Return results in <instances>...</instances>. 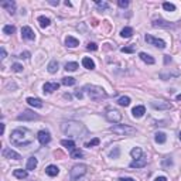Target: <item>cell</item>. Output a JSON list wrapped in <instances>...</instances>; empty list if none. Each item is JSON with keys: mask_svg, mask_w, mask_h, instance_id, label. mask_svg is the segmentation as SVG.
Segmentation results:
<instances>
[{"mask_svg": "<svg viewBox=\"0 0 181 181\" xmlns=\"http://www.w3.org/2000/svg\"><path fill=\"white\" fill-rule=\"evenodd\" d=\"M50 5H52V6H58V0H50Z\"/></svg>", "mask_w": 181, "mask_h": 181, "instance_id": "cell-51", "label": "cell"}, {"mask_svg": "<svg viewBox=\"0 0 181 181\" xmlns=\"http://www.w3.org/2000/svg\"><path fill=\"white\" fill-rule=\"evenodd\" d=\"M99 143H101V140L98 139V137H95V139H92L91 142H88V143H85V146H86V147H93V146H98Z\"/></svg>", "mask_w": 181, "mask_h": 181, "instance_id": "cell-38", "label": "cell"}, {"mask_svg": "<svg viewBox=\"0 0 181 181\" xmlns=\"http://www.w3.org/2000/svg\"><path fill=\"white\" fill-rule=\"evenodd\" d=\"M153 26H154V27H171V24L168 23V21H164V20H161V19L154 20Z\"/></svg>", "mask_w": 181, "mask_h": 181, "instance_id": "cell-26", "label": "cell"}, {"mask_svg": "<svg viewBox=\"0 0 181 181\" xmlns=\"http://www.w3.org/2000/svg\"><path fill=\"white\" fill-rule=\"evenodd\" d=\"M21 36H23V38H26V40H30V41L36 38V34H34V31H33L30 27H27V26L21 28Z\"/></svg>", "mask_w": 181, "mask_h": 181, "instance_id": "cell-14", "label": "cell"}, {"mask_svg": "<svg viewBox=\"0 0 181 181\" xmlns=\"http://www.w3.org/2000/svg\"><path fill=\"white\" fill-rule=\"evenodd\" d=\"M117 181H136V180H133V178H119Z\"/></svg>", "mask_w": 181, "mask_h": 181, "instance_id": "cell-50", "label": "cell"}, {"mask_svg": "<svg viewBox=\"0 0 181 181\" xmlns=\"http://www.w3.org/2000/svg\"><path fill=\"white\" fill-rule=\"evenodd\" d=\"M37 164H38V161H37V158L36 157H30L28 158V161H27V170H34V168L37 167Z\"/></svg>", "mask_w": 181, "mask_h": 181, "instance_id": "cell-25", "label": "cell"}, {"mask_svg": "<svg viewBox=\"0 0 181 181\" xmlns=\"http://www.w3.org/2000/svg\"><path fill=\"white\" fill-rule=\"evenodd\" d=\"M163 9L167 10V11H174V10H176V6L173 5V3H167V2H166V3H163Z\"/></svg>", "mask_w": 181, "mask_h": 181, "instance_id": "cell-36", "label": "cell"}, {"mask_svg": "<svg viewBox=\"0 0 181 181\" xmlns=\"http://www.w3.org/2000/svg\"><path fill=\"white\" fill-rule=\"evenodd\" d=\"M171 164H173V161L171 160H168V158H166V160L163 161V166H171Z\"/></svg>", "mask_w": 181, "mask_h": 181, "instance_id": "cell-46", "label": "cell"}, {"mask_svg": "<svg viewBox=\"0 0 181 181\" xmlns=\"http://www.w3.org/2000/svg\"><path fill=\"white\" fill-rule=\"evenodd\" d=\"M154 181H167V178H166V177H157V178H156V180H154Z\"/></svg>", "mask_w": 181, "mask_h": 181, "instance_id": "cell-48", "label": "cell"}, {"mask_svg": "<svg viewBox=\"0 0 181 181\" xmlns=\"http://www.w3.org/2000/svg\"><path fill=\"white\" fill-rule=\"evenodd\" d=\"M60 88V84H57V82H45L42 89H44V93H52L54 91Z\"/></svg>", "mask_w": 181, "mask_h": 181, "instance_id": "cell-13", "label": "cell"}, {"mask_svg": "<svg viewBox=\"0 0 181 181\" xmlns=\"http://www.w3.org/2000/svg\"><path fill=\"white\" fill-rule=\"evenodd\" d=\"M95 3H96L98 9H101V10H106L108 7H109V5H108L106 2H101V0H96Z\"/></svg>", "mask_w": 181, "mask_h": 181, "instance_id": "cell-35", "label": "cell"}, {"mask_svg": "<svg viewBox=\"0 0 181 181\" xmlns=\"http://www.w3.org/2000/svg\"><path fill=\"white\" fill-rule=\"evenodd\" d=\"M38 23H40V27H42V28H45V27H48L50 26V19L48 17H45V16H40L38 17Z\"/></svg>", "mask_w": 181, "mask_h": 181, "instance_id": "cell-23", "label": "cell"}, {"mask_svg": "<svg viewBox=\"0 0 181 181\" xmlns=\"http://www.w3.org/2000/svg\"><path fill=\"white\" fill-rule=\"evenodd\" d=\"M79 65L76 64V62H67V64H65V70L67 71H76Z\"/></svg>", "mask_w": 181, "mask_h": 181, "instance_id": "cell-34", "label": "cell"}, {"mask_svg": "<svg viewBox=\"0 0 181 181\" xmlns=\"http://www.w3.org/2000/svg\"><path fill=\"white\" fill-rule=\"evenodd\" d=\"M111 157H113V158L119 157V147H115V150H112V151H111Z\"/></svg>", "mask_w": 181, "mask_h": 181, "instance_id": "cell-42", "label": "cell"}, {"mask_svg": "<svg viewBox=\"0 0 181 181\" xmlns=\"http://www.w3.org/2000/svg\"><path fill=\"white\" fill-rule=\"evenodd\" d=\"M117 103L120 105V106H129L130 105V98L129 96H122L117 99Z\"/></svg>", "mask_w": 181, "mask_h": 181, "instance_id": "cell-32", "label": "cell"}, {"mask_svg": "<svg viewBox=\"0 0 181 181\" xmlns=\"http://www.w3.org/2000/svg\"><path fill=\"white\" fill-rule=\"evenodd\" d=\"M82 65H84L86 70H95V62H93L91 58H88V57H85L84 60H82Z\"/></svg>", "mask_w": 181, "mask_h": 181, "instance_id": "cell-22", "label": "cell"}, {"mask_svg": "<svg viewBox=\"0 0 181 181\" xmlns=\"http://www.w3.org/2000/svg\"><path fill=\"white\" fill-rule=\"evenodd\" d=\"M86 89V93H88V96L93 101H101L103 98H106V92H105V89L101 88V86H95V85H88V86H85Z\"/></svg>", "mask_w": 181, "mask_h": 181, "instance_id": "cell-3", "label": "cell"}, {"mask_svg": "<svg viewBox=\"0 0 181 181\" xmlns=\"http://www.w3.org/2000/svg\"><path fill=\"white\" fill-rule=\"evenodd\" d=\"M146 164H147V158L140 157V158H137V160H133V161L130 163V167L132 168H142V167H144Z\"/></svg>", "mask_w": 181, "mask_h": 181, "instance_id": "cell-15", "label": "cell"}, {"mask_svg": "<svg viewBox=\"0 0 181 181\" xmlns=\"http://www.w3.org/2000/svg\"><path fill=\"white\" fill-rule=\"evenodd\" d=\"M86 50H89V51H96L98 44H95V42H89L88 45H86Z\"/></svg>", "mask_w": 181, "mask_h": 181, "instance_id": "cell-41", "label": "cell"}, {"mask_svg": "<svg viewBox=\"0 0 181 181\" xmlns=\"http://www.w3.org/2000/svg\"><path fill=\"white\" fill-rule=\"evenodd\" d=\"M86 174V166L85 164H76L71 170V181H76L81 177H84Z\"/></svg>", "mask_w": 181, "mask_h": 181, "instance_id": "cell-5", "label": "cell"}, {"mask_svg": "<svg viewBox=\"0 0 181 181\" xmlns=\"http://www.w3.org/2000/svg\"><path fill=\"white\" fill-rule=\"evenodd\" d=\"M0 58H2V60H5L6 58V50L5 48H2V57H0Z\"/></svg>", "mask_w": 181, "mask_h": 181, "instance_id": "cell-49", "label": "cell"}, {"mask_svg": "<svg viewBox=\"0 0 181 181\" xmlns=\"http://www.w3.org/2000/svg\"><path fill=\"white\" fill-rule=\"evenodd\" d=\"M14 31H16V27H14V26H5V27H3V33H5V34H13Z\"/></svg>", "mask_w": 181, "mask_h": 181, "instance_id": "cell-37", "label": "cell"}, {"mask_svg": "<svg viewBox=\"0 0 181 181\" xmlns=\"http://www.w3.org/2000/svg\"><path fill=\"white\" fill-rule=\"evenodd\" d=\"M120 51H122V52H127V54H132V52H135V45H132V47H123Z\"/></svg>", "mask_w": 181, "mask_h": 181, "instance_id": "cell-40", "label": "cell"}, {"mask_svg": "<svg viewBox=\"0 0 181 181\" xmlns=\"http://www.w3.org/2000/svg\"><path fill=\"white\" fill-rule=\"evenodd\" d=\"M109 130L117 136H127V135H135L136 133L135 127H130L127 125H113Z\"/></svg>", "mask_w": 181, "mask_h": 181, "instance_id": "cell-4", "label": "cell"}, {"mask_svg": "<svg viewBox=\"0 0 181 181\" xmlns=\"http://www.w3.org/2000/svg\"><path fill=\"white\" fill-rule=\"evenodd\" d=\"M27 103L34 108H42V102L40 98H27Z\"/></svg>", "mask_w": 181, "mask_h": 181, "instance_id": "cell-18", "label": "cell"}, {"mask_svg": "<svg viewBox=\"0 0 181 181\" xmlns=\"http://www.w3.org/2000/svg\"><path fill=\"white\" fill-rule=\"evenodd\" d=\"M75 96L78 98V99H82V96H84V93H82V91H76V92H75Z\"/></svg>", "mask_w": 181, "mask_h": 181, "instance_id": "cell-45", "label": "cell"}, {"mask_svg": "<svg viewBox=\"0 0 181 181\" xmlns=\"http://www.w3.org/2000/svg\"><path fill=\"white\" fill-rule=\"evenodd\" d=\"M61 129L65 135L71 136V137H84V135H86V129L79 122H65V123H62Z\"/></svg>", "mask_w": 181, "mask_h": 181, "instance_id": "cell-1", "label": "cell"}, {"mask_svg": "<svg viewBox=\"0 0 181 181\" xmlns=\"http://www.w3.org/2000/svg\"><path fill=\"white\" fill-rule=\"evenodd\" d=\"M132 113H133L135 117H142L144 113H146V109H144V106H135L133 111H132Z\"/></svg>", "mask_w": 181, "mask_h": 181, "instance_id": "cell-20", "label": "cell"}, {"mask_svg": "<svg viewBox=\"0 0 181 181\" xmlns=\"http://www.w3.org/2000/svg\"><path fill=\"white\" fill-rule=\"evenodd\" d=\"M37 139L41 144H48L51 142V135H50V132H47V130H40L37 133Z\"/></svg>", "mask_w": 181, "mask_h": 181, "instance_id": "cell-8", "label": "cell"}, {"mask_svg": "<svg viewBox=\"0 0 181 181\" xmlns=\"http://www.w3.org/2000/svg\"><path fill=\"white\" fill-rule=\"evenodd\" d=\"M117 5H119V7H123V9H125V7L129 6V2H127V0H119Z\"/></svg>", "mask_w": 181, "mask_h": 181, "instance_id": "cell-43", "label": "cell"}, {"mask_svg": "<svg viewBox=\"0 0 181 181\" xmlns=\"http://www.w3.org/2000/svg\"><path fill=\"white\" fill-rule=\"evenodd\" d=\"M156 142L157 143H160V144H163V143H166V140H167V137H166V133H163V132H157L156 133Z\"/></svg>", "mask_w": 181, "mask_h": 181, "instance_id": "cell-28", "label": "cell"}, {"mask_svg": "<svg viewBox=\"0 0 181 181\" xmlns=\"http://www.w3.org/2000/svg\"><path fill=\"white\" fill-rule=\"evenodd\" d=\"M146 42L157 47V48H161V50L166 48V42L163 41V40H160V38H156V37H153V36H150V34H146Z\"/></svg>", "mask_w": 181, "mask_h": 181, "instance_id": "cell-6", "label": "cell"}, {"mask_svg": "<svg viewBox=\"0 0 181 181\" xmlns=\"http://www.w3.org/2000/svg\"><path fill=\"white\" fill-rule=\"evenodd\" d=\"M45 173L48 174L50 177H57L58 176V173H60V168L57 167V166H48V167L45 168Z\"/></svg>", "mask_w": 181, "mask_h": 181, "instance_id": "cell-17", "label": "cell"}, {"mask_svg": "<svg viewBox=\"0 0 181 181\" xmlns=\"http://www.w3.org/2000/svg\"><path fill=\"white\" fill-rule=\"evenodd\" d=\"M177 101H181V93L180 95H177Z\"/></svg>", "mask_w": 181, "mask_h": 181, "instance_id": "cell-54", "label": "cell"}, {"mask_svg": "<svg viewBox=\"0 0 181 181\" xmlns=\"http://www.w3.org/2000/svg\"><path fill=\"white\" fill-rule=\"evenodd\" d=\"M71 158H81L82 156H84V153L81 151L79 149H74V150H71Z\"/></svg>", "mask_w": 181, "mask_h": 181, "instance_id": "cell-33", "label": "cell"}, {"mask_svg": "<svg viewBox=\"0 0 181 181\" xmlns=\"http://www.w3.org/2000/svg\"><path fill=\"white\" fill-rule=\"evenodd\" d=\"M132 34H133V30L130 27H125L123 30L120 31V36L123 38H129V37H132Z\"/></svg>", "mask_w": 181, "mask_h": 181, "instance_id": "cell-31", "label": "cell"}, {"mask_svg": "<svg viewBox=\"0 0 181 181\" xmlns=\"http://www.w3.org/2000/svg\"><path fill=\"white\" fill-rule=\"evenodd\" d=\"M142 154H143V151H142L140 147H135V149H132V151H130V156L135 158V160H137V158L142 157Z\"/></svg>", "mask_w": 181, "mask_h": 181, "instance_id": "cell-27", "label": "cell"}, {"mask_svg": "<svg viewBox=\"0 0 181 181\" xmlns=\"http://www.w3.org/2000/svg\"><path fill=\"white\" fill-rule=\"evenodd\" d=\"M5 133V123H2V135Z\"/></svg>", "mask_w": 181, "mask_h": 181, "instance_id": "cell-52", "label": "cell"}, {"mask_svg": "<svg viewBox=\"0 0 181 181\" xmlns=\"http://www.w3.org/2000/svg\"><path fill=\"white\" fill-rule=\"evenodd\" d=\"M2 154H3V157L5 158H11V160H20V158H21V156H20L19 153H16L14 150L7 149V147L3 149V153Z\"/></svg>", "mask_w": 181, "mask_h": 181, "instance_id": "cell-10", "label": "cell"}, {"mask_svg": "<svg viewBox=\"0 0 181 181\" xmlns=\"http://www.w3.org/2000/svg\"><path fill=\"white\" fill-rule=\"evenodd\" d=\"M151 106L154 109H158V111H161V109H171V103L170 102H166V101H154L151 102Z\"/></svg>", "mask_w": 181, "mask_h": 181, "instance_id": "cell-11", "label": "cell"}, {"mask_svg": "<svg viewBox=\"0 0 181 181\" xmlns=\"http://www.w3.org/2000/svg\"><path fill=\"white\" fill-rule=\"evenodd\" d=\"M139 57H140V60L144 61L146 64H150V65L154 64V58L151 55H149V54H146V52H140Z\"/></svg>", "mask_w": 181, "mask_h": 181, "instance_id": "cell-21", "label": "cell"}, {"mask_svg": "<svg viewBox=\"0 0 181 181\" xmlns=\"http://www.w3.org/2000/svg\"><path fill=\"white\" fill-rule=\"evenodd\" d=\"M13 176L16 177V178H27V176H28V173H27V170H23V168H17V170H14L13 171Z\"/></svg>", "mask_w": 181, "mask_h": 181, "instance_id": "cell-19", "label": "cell"}, {"mask_svg": "<svg viewBox=\"0 0 181 181\" xmlns=\"http://www.w3.org/2000/svg\"><path fill=\"white\" fill-rule=\"evenodd\" d=\"M65 44H67V47H70V48H75V47L79 45V41L75 37H72V36H68V37L65 38Z\"/></svg>", "mask_w": 181, "mask_h": 181, "instance_id": "cell-16", "label": "cell"}, {"mask_svg": "<svg viewBox=\"0 0 181 181\" xmlns=\"http://www.w3.org/2000/svg\"><path fill=\"white\" fill-rule=\"evenodd\" d=\"M0 7L6 9L10 14H14V13H16V3H14V2H11V0H6V2H2V3H0Z\"/></svg>", "mask_w": 181, "mask_h": 181, "instance_id": "cell-12", "label": "cell"}, {"mask_svg": "<svg viewBox=\"0 0 181 181\" xmlns=\"http://www.w3.org/2000/svg\"><path fill=\"white\" fill-rule=\"evenodd\" d=\"M47 68H48V72H50V74H55L57 71H58V62H57L55 60H52L51 62L48 64Z\"/></svg>", "mask_w": 181, "mask_h": 181, "instance_id": "cell-24", "label": "cell"}, {"mask_svg": "<svg viewBox=\"0 0 181 181\" xmlns=\"http://www.w3.org/2000/svg\"><path fill=\"white\" fill-rule=\"evenodd\" d=\"M106 119L109 122H112V123H116V122H119L122 119V113L119 111H116V109H108Z\"/></svg>", "mask_w": 181, "mask_h": 181, "instance_id": "cell-7", "label": "cell"}, {"mask_svg": "<svg viewBox=\"0 0 181 181\" xmlns=\"http://www.w3.org/2000/svg\"><path fill=\"white\" fill-rule=\"evenodd\" d=\"M178 137H180V140H181V132H180V135H178Z\"/></svg>", "mask_w": 181, "mask_h": 181, "instance_id": "cell-55", "label": "cell"}, {"mask_svg": "<svg viewBox=\"0 0 181 181\" xmlns=\"http://www.w3.org/2000/svg\"><path fill=\"white\" fill-rule=\"evenodd\" d=\"M75 78H72V76H65V78H62V85H65V86H72V85H75Z\"/></svg>", "mask_w": 181, "mask_h": 181, "instance_id": "cell-30", "label": "cell"}, {"mask_svg": "<svg viewBox=\"0 0 181 181\" xmlns=\"http://www.w3.org/2000/svg\"><path fill=\"white\" fill-rule=\"evenodd\" d=\"M54 154H55V157H64V154H62V151H60V150H57V151H55Z\"/></svg>", "mask_w": 181, "mask_h": 181, "instance_id": "cell-47", "label": "cell"}, {"mask_svg": "<svg viewBox=\"0 0 181 181\" xmlns=\"http://www.w3.org/2000/svg\"><path fill=\"white\" fill-rule=\"evenodd\" d=\"M28 57H30V52H28V51H24V52H21V54H20L19 58H21V60H23V58H28Z\"/></svg>", "mask_w": 181, "mask_h": 181, "instance_id": "cell-44", "label": "cell"}, {"mask_svg": "<svg viewBox=\"0 0 181 181\" xmlns=\"http://www.w3.org/2000/svg\"><path fill=\"white\" fill-rule=\"evenodd\" d=\"M17 119H19V120H37L38 115H36V113L31 111H24L21 115L17 116Z\"/></svg>", "mask_w": 181, "mask_h": 181, "instance_id": "cell-9", "label": "cell"}, {"mask_svg": "<svg viewBox=\"0 0 181 181\" xmlns=\"http://www.w3.org/2000/svg\"><path fill=\"white\" fill-rule=\"evenodd\" d=\"M11 70H13L14 72H21V71H23V65L19 64V62H14V64L11 65Z\"/></svg>", "mask_w": 181, "mask_h": 181, "instance_id": "cell-39", "label": "cell"}, {"mask_svg": "<svg viewBox=\"0 0 181 181\" xmlns=\"http://www.w3.org/2000/svg\"><path fill=\"white\" fill-rule=\"evenodd\" d=\"M10 139L14 144H19V146H27L31 143V137H30V132L24 127H19L11 132Z\"/></svg>", "mask_w": 181, "mask_h": 181, "instance_id": "cell-2", "label": "cell"}, {"mask_svg": "<svg viewBox=\"0 0 181 181\" xmlns=\"http://www.w3.org/2000/svg\"><path fill=\"white\" fill-rule=\"evenodd\" d=\"M65 6H68V7H71V6H72V5H71L70 2H68V0H67V2H65Z\"/></svg>", "mask_w": 181, "mask_h": 181, "instance_id": "cell-53", "label": "cell"}, {"mask_svg": "<svg viewBox=\"0 0 181 181\" xmlns=\"http://www.w3.org/2000/svg\"><path fill=\"white\" fill-rule=\"evenodd\" d=\"M61 144L64 146V147H67V149H70V150H74L75 149V143H74V140H70V139H65L61 142Z\"/></svg>", "mask_w": 181, "mask_h": 181, "instance_id": "cell-29", "label": "cell"}]
</instances>
